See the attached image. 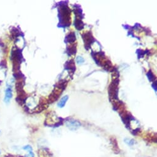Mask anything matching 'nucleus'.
Listing matches in <instances>:
<instances>
[{"label":"nucleus","mask_w":157,"mask_h":157,"mask_svg":"<svg viewBox=\"0 0 157 157\" xmlns=\"http://www.w3.org/2000/svg\"><path fill=\"white\" fill-rule=\"evenodd\" d=\"M68 100V96L67 95L64 96V97L60 99V100L59 101V102L57 104V106H58L59 108H63L64 106L65 105L66 102H67V100Z\"/></svg>","instance_id":"20"},{"label":"nucleus","mask_w":157,"mask_h":157,"mask_svg":"<svg viewBox=\"0 0 157 157\" xmlns=\"http://www.w3.org/2000/svg\"><path fill=\"white\" fill-rule=\"evenodd\" d=\"M140 128H136V129H134V130H133V131H132V134L134 135H137V134L139 132H140Z\"/></svg>","instance_id":"27"},{"label":"nucleus","mask_w":157,"mask_h":157,"mask_svg":"<svg viewBox=\"0 0 157 157\" xmlns=\"http://www.w3.org/2000/svg\"><path fill=\"white\" fill-rule=\"evenodd\" d=\"M22 49L15 47H13L11 53V56H10V59L12 60V62H17L22 63V62L24 60V57L22 53Z\"/></svg>","instance_id":"4"},{"label":"nucleus","mask_w":157,"mask_h":157,"mask_svg":"<svg viewBox=\"0 0 157 157\" xmlns=\"http://www.w3.org/2000/svg\"><path fill=\"white\" fill-rule=\"evenodd\" d=\"M26 99H27V94L24 89L17 92V97L15 98V100L19 105H23L26 102Z\"/></svg>","instance_id":"8"},{"label":"nucleus","mask_w":157,"mask_h":157,"mask_svg":"<svg viewBox=\"0 0 157 157\" xmlns=\"http://www.w3.org/2000/svg\"><path fill=\"white\" fill-rule=\"evenodd\" d=\"M67 85H68V81L66 79H61L55 85V88H59L64 91Z\"/></svg>","instance_id":"14"},{"label":"nucleus","mask_w":157,"mask_h":157,"mask_svg":"<svg viewBox=\"0 0 157 157\" xmlns=\"http://www.w3.org/2000/svg\"><path fill=\"white\" fill-rule=\"evenodd\" d=\"M149 52V50H145L144 51L142 49H139L136 51V54L137 55L138 59H141L144 56L145 54H147Z\"/></svg>","instance_id":"21"},{"label":"nucleus","mask_w":157,"mask_h":157,"mask_svg":"<svg viewBox=\"0 0 157 157\" xmlns=\"http://www.w3.org/2000/svg\"><path fill=\"white\" fill-rule=\"evenodd\" d=\"M110 143H111V144L112 145L113 152H114L115 153H116V154H118V153H120V149H119V148H118V142H117L115 138L113 137H110Z\"/></svg>","instance_id":"13"},{"label":"nucleus","mask_w":157,"mask_h":157,"mask_svg":"<svg viewBox=\"0 0 157 157\" xmlns=\"http://www.w3.org/2000/svg\"><path fill=\"white\" fill-rule=\"evenodd\" d=\"M48 106V103H47V100H46L44 98H41L40 100H39V103L37 105L35 111L36 113H39L41 111H43V110L46 109Z\"/></svg>","instance_id":"9"},{"label":"nucleus","mask_w":157,"mask_h":157,"mask_svg":"<svg viewBox=\"0 0 157 157\" xmlns=\"http://www.w3.org/2000/svg\"><path fill=\"white\" fill-rule=\"evenodd\" d=\"M23 149H24V150H28V151H32V147H31L30 145H28L23 147Z\"/></svg>","instance_id":"25"},{"label":"nucleus","mask_w":157,"mask_h":157,"mask_svg":"<svg viewBox=\"0 0 157 157\" xmlns=\"http://www.w3.org/2000/svg\"><path fill=\"white\" fill-rule=\"evenodd\" d=\"M74 26H75V28H77L78 30H81L84 28L85 24H84L82 20L75 19V20H74Z\"/></svg>","instance_id":"16"},{"label":"nucleus","mask_w":157,"mask_h":157,"mask_svg":"<svg viewBox=\"0 0 157 157\" xmlns=\"http://www.w3.org/2000/svg\"><path fill=\"white\" fill-rule=\"evenodd\" d=\"M73 13L75 15V19L83 20L84 18V15L83 14V10L81 6L78 4L73 5Z\"/></svg>","instance_id":"10"},{"label":"nucleus","mask_w":157,"mask_h":157,"mask_svg":"<svg viewBox=\"0 0 157 157\" xmlns=\"http://www.w3.org/2000/svg\"><path fill=\"white\" fill-rule=\"evenodd\" d=\"M13 76H14V78L16 79V81L25 79V76H24V75L21 72V71L17 72L15 73H13Z\"/></svg>","instance_id":"19"},{"label":"nucleus","mask_w":157,"mask_h":157,"mask_svg":"<svg viewBox=\"0 0 157 157\" xmlns=\"http://www.w3.org/2000/svg\"><path fill=\"white\" fill-rule=\"evenodd\" d=\"M13 97V90L11 87H7L5 91V97H4V101L6 103H8L11 99Z\"/></svg>","instance_id":"15"},{"label":"nucleus","mask_w":157,"mask_h":157,"mask_svg":"<svg viewBox=\"0 0 157 157\" xmlns=\"http://www.w3.org/2000/svg\"><path fill=\"white\" fill-rule=\"evenodd\" d=\"M152 88H153V89L155 90V92H157V81H153V84H152Z\"/></svg>","instance_id":"26"},{"label":"nucleus","mask_w":157,"mask_h":157,"mask_svg":"<svg viewBox=\"0 0 157 157\" xmlns=\"http://www.w3.org/2000/svg\"><path fill=\"white\" fill-rule=\"evenodd\" d=\"M66 52H67V54L70 56L75 55L77 52V43H73V44H70L69 45H68L67 46Z\"/></svg>","instance_id":"11"},{"label":"nucleus","mask_w":157,"mask_h":157,"mask_svg":"<svg viewBox=\"0 0 157 157\" xmlns=\"http://www.w3.org/2000/svg\"><path fill=\"white\" fill-rule=\"evenodd\" d=\"M0 154H1V150H0Z\"/></svg>","instance_id":"29"},{"label":"nucleus","mask_w":157,"mask_h":157,"mask_svg":"<svg viewBox=\"0 0 157 157\" xmlns=\"http://www.w3.org/2000/svg\"><path fill=\"white\" fill-rule=\"evenodd\" d=\"M25 157H35V154H34L33 152L32 151H28V154L26 155L25 156Z\"/></svg>","instance_id":"28"},{"label":"nucleus","mask_w":157,"mask_h":157,"mask_svg":"<svg viewBox=\"0 0 157 157\" xmlns=\"http://www.w3.org/2000/svg\"><path fill=\"white\" fill-rule=\"evenodd\" d=\"M65 2L59 3L58 7V17L59 23L57 25L58 27L65 28L71 24V10L67 4H64Z\"/></svg>","instance_id":"1"},{"label":"nucleus","mask_w":157,"mask_h":157,"mask_svg":"<svg viewBox=\"0 0 157 157\" xmlns=\"http://www.w3.org/2000/svg\"><path fill=\"white\" fill-rule=\"evenodd\" d=\"M81 37L85 44V48L86 50L91 49V45L96 41L91 31H86L81 33Z\"/></svg>","instance_id":"3"},{"label":"nucleus","mask_w":157,"mask_h":157,"mask_svg":"<svg viewBox=\"0 0 157 157\" xmlns=\"http://www.w3.org/2000/svg\"><path fill=\"white\" fill-rule=\"evenodd\" d=\"M62 92L63 91L61 90V89L57 88H54V89H53L51 94L49 96L48 99L47 100V103L48 104H52V103L56 102L59 98V97L61 96Z\"/></svg>","instance_id":"5"},{"label":"nucleus","mask_w":157,"mask_h":157,"mask_svg":"<svg viewBox=\"0 0 157 157\" xmlns=\"http://www.w3.org/2000/svg\"><path fill=\"white\" fill-rule=\"evenodd\" d=\"M25 79L17 81H16L15 85V90H16L17 92L20 91L24 90V85H25Z\"/></svg>","instance_id":"17"},{"label":"nucleus","mask_w":157,"mask_h":157,"mask_svg":"<svg viewBox=\"0 0 157 157\" xmlns=\"http://www.w3.org/2000/svg\"><path fill=\"white\" fill-rule=\"evenodd\" d=\"M77 62L79 64H82L85 62V59L81 56H78L77 57Z\"/></svg>","instance_id":"24"},{"label":"nucleus","mask_w":157,"mask_h":157,"mask_svg":"<svg viewBox=\"0 0 157 157\" xmlns=\"http://www.w3.org/2000/svg\"><path fill=\"white\" fill-rule=\"evenodd\" d=\"M124 141L125 142L126 144H128V145L129 146H132L135 144L136 143V141H135L134 139H129V138H125V139H124Z\"/></svg>","instance_id":"23"},{"label":"nucleus","mask_w":157,"mask_h":157,"mask_svg":"<svg viewBox=\"0 0 157 157\" xmlns=\"http://www.w3.org/2000/svg\"><path fill=\"white\" fill-rule=\"evenodd\" d=\"M76 41V35L75 33L73 32H70L69 33L65 36V43H70V44H73Z\"/></svg>","instance_id":"12"},{"label":"nucleus","mask_w":157,"mask_h":157,"mask_svg":"<svg viewBox=\"0 0 157 157\" xmlns=\"http://www.w3.org/2000/svg\"><path fill=\"white\" fill-rule=\"evenodd\" d=\"M65 124L67 128L71 131H76L81 126V123L79 121L71 118H67L66 119Z\"/></svg>","instance_id":"6"},{"label":"nucleus","mask_w":157,"mask_h":157,"mask_svg":"<svg viewBox=\"0 0 157 157\" xmlns=\"http://www.w3.org/2000/svg\"><path fill=\"white\" fill-rule=\"evenodd\" d=\"M119 83H120V79L118 78H113L111 80L110 85L108 88V92H109V99L110 100H118V91H119Z\"/></svg>","instance_id":"2"},{"label":"nucleus","mask_w":157,"mask_h":157,"mask_svg":"<svg viewBox=\"0 0 157 157\" xmlns=\"http://www.w3.org/2000/svg\"><path fill=\"white\" fill-rule=\"evenodd\" d=\"M146 75H147V77L148 79H149V81H150V82H153V81H156L155 76V75L153 74V73L152 72V71L150 70L147 73Z\"/></svg>","instance_id":"22"},{"label":"nucleus","mask_w":157,"mask_h":157,"mask_svg":"<svg viewBox=\"0 0 157 157\" xmlns=\"http://www.w3.org/2000/svg\"><path fill=\"white\" fill-rule=\"evenodd\" d=\"M20 32L15 27H13L11 30V39H17L19 36L20 35Z\"/></svg>","instance_id":"18"},{"label":"nucleus","mask_w":157,"mask_h":157,"mask_svg":"<svg viewBox=\"0 0 157 157\" xmlns=\"http://www.w3.org/2000/svg\"><path fill=\"white\" fill-rule=\"evenodd\" d=\"M64 68L68 72L70 75L72 77L76 70V65H75V61L73 59H70L66 62L64 64Z\"/></svg>","instance_id":"7"}]
</instances>
